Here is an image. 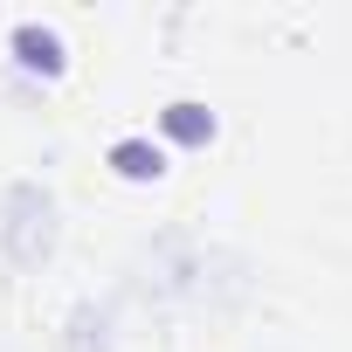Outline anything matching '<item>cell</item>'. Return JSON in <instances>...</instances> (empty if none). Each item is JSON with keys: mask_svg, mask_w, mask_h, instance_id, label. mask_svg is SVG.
Masks as SVG:
<instances>
[{"mask_svg": "<svg viewBox=\"0 0 352 352\" xmlns=\"http://www.w3.org/2000/svg\"><path fill=\"white\" fill-rule=\"evenodd\" d=\"M0 249H8L21 270H35L49 249H56V201H49V187H35V180H21L14 194H8V221H0Z\"/></svg>", "mask_w": 352, "mask_h": 352, "instance_id": "6da1fadb", "label": "cell"}, {"mask_svg": "<svg viewBox=\"0 0 352 352\" xmlns=\"http://www.w3.org/2000/svg\"><path fill=\"white\" fill-rule=\"evenodd\" d=\"M111 166L124 173V180H152V173H159V145H145V138H124V145H111Z\"/></svg>", "mask_w": 352, "mask_h": 352, "instance_id": "7a4b0ae2", "label": "cell"}, {"mask_svg": "<svg viewBox=\"0 0 352 352\" xmlns=\"http://www.w3.org/2000/svg\"><path fill=\"white\" fill-rule=\"evenodd\" d=\"M14 49H21V63H28V69H56V63H63V56H56V35H49V28H35V21H21V28H14Z\"/></svg>", "mask_w": 352, "mask_h": 352, "instance_id": "3957f363", "label": "cell"}, {"mask_svg": "<svg viewBox=\"0 0 352 352\" xmlns=\"http://www.w3.org/2000/svg\"><path fill=\"white\" fill-rule=\"evenodd\" d=\"M166 131H180V138H208L214 118H208L201 104H173V111H166Z\"/></svg>", "mask_w": 352, "mask_h": 352, "instance_id": "277c9868", "label": "cell"}]
</instances>
